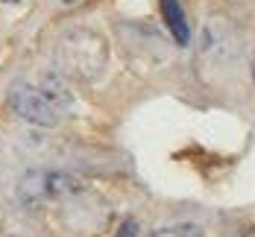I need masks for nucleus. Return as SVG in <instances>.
<instances>
[{
	"label": "nucleus",
	"instance_id": "423d86ee",
	"mask_svg": "<svg viewBox=\"0 0 255 237\" xmlns=\"http://www.w3.org/2000/svg\"><path fill=\"white\" fill-rule=\"evenodd\" d=\"M138 235V226H135V220H127L121 229H118V237H135Z\"/></svg>",
	"mask_w": 255,
	"mask_h": 237
},
{
	"label": "nucleus",
	"instance_id": "39448f33",
	"mask_svg": "<svg viewBox=\"0 0 255 237\" xmlns=\"http://www.w3.org/2000/svg\"><path fill=\"white\" fill-rule=\"evenodd\" d=\"M147 237H203V229L197 223H179V226H167V229H158Z\"/></svg>",
	"mask_w": 255,
	"mask_h": 237
},
{
	"label": "nucleus",
	"instance_id": "7ed1b4c3",
	"mask_svg": "<svg viewBox=\"0 0 255 237\" xmlns=\"http://www.w3.org/2000/svg\"><path fill=\"white\" fill-rule=\"evenodd\" d=\"M71 190H77V182L68 173H53V170H32L18 184V196L24 205L53 202V199L68 196Z\"/></svg>",
	"mask_w": 255,
	"mask_h": 237
},
{
	"label": "nucleus",
	"instance_id": "20e7f679",
	"mask_svg": "<svg viewBox=\"0 0 255 237\" xmlns=\"http://www.w3.org/2000/svg\"><path fill=\"white\" fill-rule=\"evenodd\" d=\"M161 3V15H164V24L167 29L173 32V38H176V44H188L191 41V29H188V21H185V12H182V6H179V0H158Z\"/></svg>",
	"mask_w": 255,
	"mask_h": 237
},
{
	"label": "nucleus",
	"instance_id": "f257e3e1",
	"mask_svg": "<svg viewBox=\"0 0 255 237\" xmlns=\"http://www.w3.org/2000/svg\"><path fill=\"white\" fill-rule=\"evenodd\" d=\"M59 59H62V65L74 77L91 79V77H97L100 68L106 65V41H103L100 35L88 32V29H77V32H71V35L62 38Z\"/></svg>",
	"mask_w": 255,
	"mask_h": 237
},
{
	"label": "nucleus",
	"instance_id": "0eeeda50",
	"mask_svg": "<svg viewBox=\"0 0 255 237\" xmlns=\"http://www.w3.org/2000/svg\"><path fill=\"white\" fill-rule=\"evenodd\" d=\"M253 79H255V56H253Z\"/></svg>",
	"mask_w": 255,
	"mask_h": 237
},
{
	"label": "nucleus",
	"instance_id": "f03ea898",
	"mask_svg": "<svg viewBox=\"0 0 255 237\" xmlns=\"http://www.w3.org/2000/svg\"><path fill=\"white\" fill-rule=\"evenodd\" d=\"M9 105L18 117H24L32 126H56L59 123V100L41 85L15 82L9 91Z\"/></svg>",
	"mask_w": 255,
	"mask_h": 237
}]
</instances>
